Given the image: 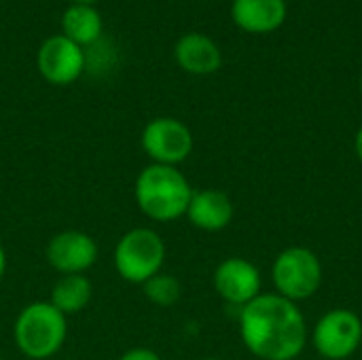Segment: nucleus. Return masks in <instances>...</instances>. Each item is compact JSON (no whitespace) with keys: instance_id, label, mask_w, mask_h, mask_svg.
<instances>
[{"instance_id":"nucleus-1","label":"nucleus","mask_w":362,"mask_h":360,"mask_svg":"<svg viewBox=\"0 0 362 360\" xmlns=\"http://www.w3.org/2000/svg\"><path fill=\"white\" fill-rule=\"evenodd\" d=\"M240 337L257 360H295L308 346V323L299 308L278 293H261L240 308Z\"/></svg>"},{"instance_id":"nucleus-2","label":"nucleus","mask_w":362,"mask_h":360,"mask_svg":"<svg viewBox=\"0 0 362 360\" xmlns=\"http://www.w3.org/2000/svg\"><path fill=\"white\" fill-rule=\"evenodd\" d=\"M193 187L174 166L148 163L134 182L138 210L153 223H174L187 214Z\"/></svg>"},{"instance_id":"nucleus-3","label":"nucleus","mask_w":362,"mask_h":360,"mask_svg":"<svg viewBox=\"0 0 362 360\" xmlns=\"http://www.w3.org/2000/svg\"><path fill=\"white\" fill-rule=\"evenodd\" d=\"M68 339V316L51 301H32L13 323L15 348L30 360L53 359Z\"/></svg>"},{"instance_id":"nucleus-4","label":"nucleus","mask_w":362,"mask_h":360,"mask_svg":"<svg viewBox=\"0 0 362 360\" xmlns=\"http://www.w3.org/2000/svg\"><path fill=\"white\" fill-rule=\"evenodd\" d=\"M165 255V242L153 227H134L117 240L112 265L121 280L142 286L146 280L163 272Z\"/></svg>"},{"instance_id":"nucleus-5","label":"nucleus","mask_w":362,"mask_h":360,"mask_svg":"<svg viewBox=\"0 0 362 360\" xmlns=\"http://www.w3.org/2000/svg\"><path fill=\"white\" fill-rule=\"evenodd\" d=\"M272 282L280 297L299 303L314 297L322 284V263L305 246L284 248L272 263Z\"/></svg>"},{"instance_id":"nucleus-6","label":"nucleus","mask_w":362,"mask_h":360,"mask_svg":"<svg viewBox=\"0 0 362 360\" xmlns=\"http://www.w3.org/2000/svg\"><path fill=\"white\" fill-rule=\"evenodd\" d=\"M362 320L348 308H333L318 318L312 344L325 360H348L361 350Z\"/></svg>"},{"instance_id":"nucleus-7","label":"nucleus","mask_w":362,"mask_h":360,"mask_svg":"<svg viewBox=\"0 0 362 360\" xmlns=\"http://www.w3.org/2000/svg\"><path fill=\"white\" fill-rule=\"evenodd\" d=\"M140 144L151 163L178 168L189 159L195 142L187 123L174 117H157L144 125Z\"/></svg>"},{"instance_id":"nucleus-8","label":"nucleus","mask_w":362,"mask_h":360,"mask_svg":"<svg viewBox=\"0 0 362 360\" xmlns=\"http://www.w3.org/2000/svg\"><path fill=\"white\" fill-rule=\"evenodd\" d=\"M100 257L98 242L81 229H64L55 233L45 248V259L59 276L87 274Z\"/></svg>"},{"instance_id":"nucleus-9","label":"nucleus","mask_w":362,"mask_h":360,"mask_svg":"<svg viewBox=\"0 0 362 360\" xmlns=\"http://www.w3.org/2000/svg\"><path fill=\"white\" fill-rule=\"evenodd\" d=\"M212 286L225 303L244 308L263 293V276L248 259L227 257L216 265L212 274Z\"/></svg>"},{"instance_id":"nucleus-10","label":"nucleus","mask_w":362,"mask_h":360,"mask_svg":"<svg viewBox=\"0 0 362 360\" xmlns=\"http://www.w3.org/2000/svg\"><path fill=\"white\" fill-rule=\"evenodd\" d=\"M36 64H38V72L47 83L64 87L81 79L87 57L83 47H78L64 34H57L40 45Z\"/></svg>"},{"instance_id":"nucleus-11","label":"nucleus","mask_w":362,"mask_h":360,"mask_svg":"<svg viewBox=\"0 0 362 360\" xmlns=\"http://www.w3.org/2000/svg\"><path fill=\"white\" fill-rule=\"evenodd\" d=\"M189 223L208 233L223 231L233 221V202L221 189H193L187 214Z\"/></svg>"},{"instance_id":"nucleus-12","label":"nucleus","mask_w":362,"mask_h":360,"mask_svg":"<svg viewBox=\"0 0 362 360\" xmlns=\"http://www.w3.org/2000/svg\"><path fill=\"white\" fill-rule=\"evenodd\" d=\"M286 0H233V23L248 34H272L286 19Z\"/></svg>"},{"instance_id":"nucleus-13","label":"nucleus","mask_w":362,"mask_h":360,"mask_svg":"<svg viewBox=\"0 0 362 360\" xmlns=\"http://www.w3.org/2000/svg\"><path fill=\"white\" fill-rule=\"evenodd\" d=\"M174 57L185 72L197 74V76L212 74L223 64V53H221L218 45L210 36L199 34V32L185 34L176 42Z\"/></svg>"},{"instance_id":"nucleus-14","label":"nucleus","mask_w":362,"mask_h":360,"mask_svg":"<svg viewBox=\"0 0 362 360\" xmlns=\"http://www.w3.org/2000/svg\"><path fill=\"white\" fill-rule=\"evenodd\" d=\"M102 15L91 4H72L62 15V34L78 47L95 45L102 36Z\"/></svg>"},{"instance_id":"nucleus-15","label":"nucleus","mask_w":362,"mask_h":360,"mask_svg":"<svg viewBox=\"0 0 362 360\" xmlns=\"http://www.w3.org/2000/svg\"><path fill=\"white\" fill-rule=\"evenodd\" d=\"M93 297V284L85 274L59 276L51 289V306H55L64 316H74L83 312Z\"/></svg>"},{"instance_id":"nucleus-16","label":"nucleus","mask_w":362,"mask_h":360,"mask_svg":"<svg viewBox=\"0 0 362 360\" xmlns=\"http://www.w3.org/2000/svg\"><path fill=\"white\" fill-rule=\"evenodd\" d=\"M142 293L144 297L157 306V308H172L180 301L182 297V284L176 276L159 272L157 276H153L151 280H146L142 284Z\"/></svg>"},{"instance_id":"nucleus-17","label":"nucleus","mask_w":362,"mask_h":360,"mask_svg":"<svg viewBox=\"0 0 362 360\" xmlns=\"http://www.w3.org/2000/svg\"><path fill=\"white\" fill-rule=\"evenodd\" d=\"M117 360H161V356L155 350L140 346V348H129L127 352H123Z\"/></svg>"},{"instance_id":"nucleus-18","label":"nucleus","mask_w":362,"mask_h":360,"mask_svg":"<svg viewBox=\"0 0 362 360\" xmlns=\"http://www.w3.org/2000/svg\"><path fill=\"white\" fill-rule=\"evenodd\" d=\"M6 267H8L6 250H4V246L0 244V284H2V280H4V276H6Z\"/></svg>"},{"instance_id":"nucleus-19","label":"nucleus","mask_w":362,"mask_h":360,"mask_svg":"<svg viewBox=\"0 0 362 360\" xmlns=\"http://www.w3.org/2000/svg\"><path fill=\"white\" fill-rule=\"evenodd\" d=\"M354 153H356L358 161H361V163H362V125H361V127H358L356 136H354Z\"/></svg>"},{"instance_id":"nucleus-20","label":"nucleus","mask_w":362,"mask_h":360,"mask_svg":"<svg viewBox=\"0 0 362 360\" xmlns=\"http://www.w3.org/2000/svg\"><path fill=\"white\" fill-rule=\"evenodd\" d=\"M93 2H98V0H72V4H91V6H93Z\"/></svg>"},{"instance_id":"nucleus-21","label":"nucleus","mask_w":362,"mask_h":360,"mask_svg":"<svg viewBox=\"0 0 362 360\" xmlns=\"http://www.w3.org/2000/svg\"><path fill=\"white\" fill-rule=\"evenodd\" d=\"M361 95H362V72H361Z\"/></svg>"},{"instance_id":"nucleus-22","label":"nucleus","mask_w":362,"mask_h":360,"mask_svg":"<svg viewBox=\"0 0 362 360\" xmlns=\"http://www.w3.org/2000/svg\"><path fill=\"white\" fill-rule=\"evenodd\" d=\"M202 360H221V359H212V356H210V359H202Z\"/></svg>"},{"instance_id":"nucleus-23","label":"nucleus","mask_w":362,"mask_h":360,"mask_svg":"<svg viewBox=\"0 0 362 360\" xmlns=\"http://www.w3.org/2000/svg\"><path fill=\"white\" fill-rule=\"evenodd\" d=\"M361 350H362V342H361Z\"/></svg>"},{"instance_id":"nucleus-24","label":"nucleus","mask_w":362,"mask_h":360,"mask_svg":"<svg viewBox=\"0 0 362 360\" xmlns=\"http://www.w3.org/2000/svg\"><path fill=\"white\" fill-rule=\"evenodd\" d=\"M0 360H4V359H0Z\"/></svg>"}]
</instances>
